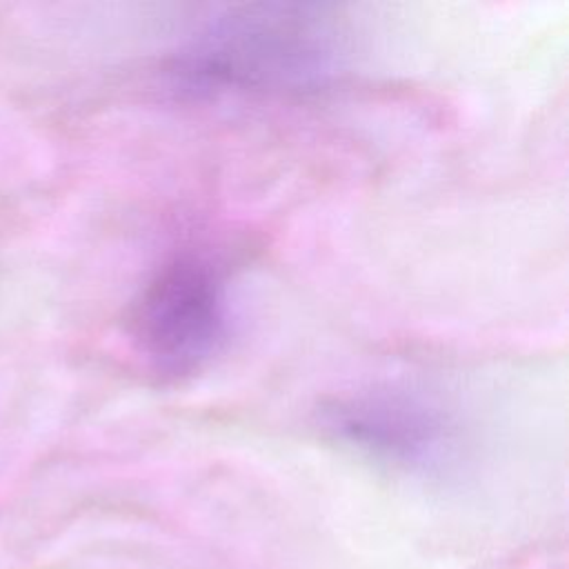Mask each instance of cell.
<instances>
[{"label": "cell", "instance_id": "obj_2", "mask_svg": "<svg viewBox=\"0 0 569 569\" xmlns=\"http://www.w3.org/2000/svg\"><path fill=\"white\" fill-rule=\"evenodd\" d=\"M231 302L224 273L202 253L167 258L142 284L129 333L144 365L164 380L202 371L224 347Z\"/></svg>", "mask_w": 569, "mask_h": 569}, {"label": "cell", "instance_id": "obj_1", "mask_svg": "<svg viewBox=\"0 0 569 569\" xmlns=\"http://www.w3.org/2000/svg\"><path fill=\"white\" fill-rule=\"evenodd\" d=\"M349 31L327 7L231 4L202 20L171 53L167 76L191 96L300 93L336 78Z\"/></svg>", "mask_w": 569, "mask_h": 569}, {"label": "cell", "instance_id": "obj_3", "mask_svg": "<svg viewBox=\"0 0 569 569\" xmlns=\"http://www.w3.org/2000/svg\"><path fill=\"white\" fill-rule=\"evenodd\" d=\"M320 429L336 442L409 471L447 465L458 425L440 398L400 382L367 385L329 398L318 411Z\"/></svg>", "mask_w": 569, "mask_h": 569}]
</instances>
